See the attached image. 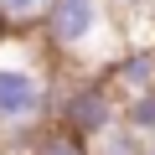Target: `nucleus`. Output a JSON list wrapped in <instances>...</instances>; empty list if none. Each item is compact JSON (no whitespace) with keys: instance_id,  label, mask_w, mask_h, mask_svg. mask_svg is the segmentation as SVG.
Wrapping results in <instances>:
<instances>
[{"instance_id":"nucleus-1","label":"nucleus","mask_w":155,"mask_h":155,"mask_svg":"<svg viewBox=\"0 0 155 155\" xmlns=\"http://www.w3.org/2000/svg\"><path fill=\"white\" fill-rule=\"evenodd\" d=\"M62 67L47 57L36 31H0V150L21 155L26 140L52 124Z\"/></svg>"},{"instance_id":"nucleus-2","label":"nucleus","mask_w":155,"mask_h":155,"mask_svg":"<svg viewBox=\"0 0 155 155\" xmlns=\"http://www.w3.org/2000/svg\"><path fill=\"white\" fill-rule=\"evenodd\" d=\"M36 41L62 72H104L124 52V21L109 0H52L36 21Z\"/></svg>"},{"instance_id":"nucleus-3","label":"nucleus","mask_w":155,"mask_h":155,"mask_svg":"<svg viewBox=\"0 0 155 155\" xmlns=\"http://www.w3.org/2000/svg\"><path fill=\"white\" fill-rule=\"evenodd\" d=\"M52 124H62L67 134L93 145L98 134H109L119 124V98H114V88L98 72H62L57 104H52Z\"/></svg>"},{"instance_id":"nucleus-4","label":"nucleus","mask_w":155,"mask_h":155,"mask_svg":"<svg viewBox=\"0 0 155 155\" xmlns=\"http://www.w3.org/2000/svg\"><path fill=\"white\" fill-rule=\"evenodd\" d=\"M104 83L114 88V98H134V93H155V47H124L104 72Z\"/></svg>"},{"instance_id":"nucleus-5","label":"nucleus","mask_w":155,"mask_h":155,"mask_svg":"<svg viewBox=\"0 0 155 155\" xmlns=\"http://www.w3.org/2000/svg\"><path fill=\"white\" fill-rule=\"evenodd\" d=\"M21 155H88V145L78 140V134H67L62 124H41V129L26 140Z\"/></svg>"},{"instance_id":"nucleus-6","label":"nucleus","mask_w":155,"mask_h":155,"mask_svg":"<svg viewBox=\"0 0 155 155\" xmlns=\"http://www.w3.org/2000/svg\"><path fill=\"white\" fill-rule=\"evenodd\" d=\"M52 0H0V31H36Z\"/></svg>"},{"instance_id":"nucleus-7","label":"nucleus","mask_w":155,"mask_h":155,"mask_svg":"<svg viewBox=\"0 0 155 155\" xmlns=\"http://www.w3.org/2000/svg\"><path fill=\"white\" fill-rule=\"evenodd\" d=\"M119 124H129L140 140H155V93H134L119 104Z\"/></svg>"},{"instance_id":"nucleus-8","label":"nucleus","mask_w":155,"mask_h":155,"mask_svg":"<svg viewBox=\"0 0 155 155\" xmlns=\"http://www.w3.org/2000/svg\"><path fill=\"white\" fill-rule=\"evenodd\" d=\"M88 155H145V140L129 129V124H114L109 134H98L88 145Z\"/></svg>"},{"instance_id":"nucleus-9","label":"nucleus","mask_w":155,"mask_h":155,"mask_svg":"<svg viewBox=\"0 0 155 155\" xmlns=\"http://www.w3.org/2000/svg\"><path fill=\"white\" fill-rule=\"evenodd\" d=\"M109 5H114L119 21H129V16H145V11H150V0H109Z\"/></svg>"},{"instance_id":"nucleus-10","label":"nucleus","mask_w":155,"mask_h":155,"mask_svg":"<svg viewBox=\"0 0 155 155\" xmlns=\"http://www.w3.org/2000/svg\"><path fill=\"white\" fill-rule=\"evenodd\" d=\"M145 21H150V31H155V0H150V11H145Z\"/></svg>"},{"instance_id":"nucleus-11","label":"nucleus","mask_w":155,"mask_h":155,"mask_svg":"<svg viewBox=\"0 0 155 155\" xmlns=\"http://www.w3.org/2000/svg\"><path fill=\"white\" fill-rule=\"evenodd\" d=\"M145 155H155V140H145Z\"/></svg>"}]
</instances>
